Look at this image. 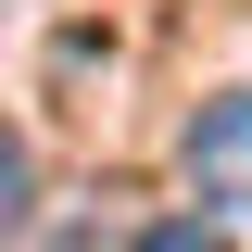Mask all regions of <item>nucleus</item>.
I'll list each match as a JSON object with an SVG mask.
<instances>
[{
  "instance_id": "f257e3e1",
  "label": "nucleus",
  "mask_w": 252,
  "mask_h": 252,
  "mask_svg": "<svg viewBox=\"0 0 252 252\" xmlns=\"http://www.w3.org/2000/svg\"><path fill=\"white\" fill-rule=\"evenodd\" d=\"M189 189L202 202H227V215H252V89H227V101H202L189 114Z\"/></svg>"
},
{
  "instance_id": "f03ea898",
  "label": "nucleus",
  "mask_w": 252,
  "mask_h": 252,
  "mask_svg": "<svg viewBox=\"0 0 252 252\" xmlns=\"http://www.w3.org/2000/svg\"><path fill=\"white\" fill-rule=\"evenodd\" d=\"M26 202H38V164H26V139H13V126H0V240H13V227H26Z\"/></svg>"
},
{
  "instance_id": "7ed1b4c3",
  "label": "nucleus",
  "mask_w": 252,
  "mask_h": 252,
  "mask_svg": "<svg viewBox=\"0 0 252 252\" xmlns=\"http://www.w3.org/2000/svg\"><path fill=\"white\" fill-rule=\"evenodd\" d=\"M139 252H227V240H202V227H152Z\"/></svg>"
}]
</instances>
